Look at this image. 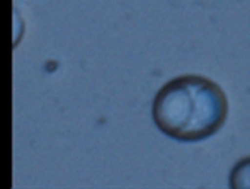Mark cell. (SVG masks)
Returning a JSON list of instances; mask_svg holds the SVG:
<instances>
[{"label":"cell","mask_w":250,"mask_h":189,"mask_svg":"<svg viewBox=\"0 0 250 189\" xmlns=\"http://www.w3.org/2000/svg\"><path fill=\"white\" fill-rule=\"evenodd\" d=\"M152 116L155 126L168 138L197 142L222 129L229 116V100L210 79L180 75L157 92Z\"/></svg>","instance_id":"obj_1"},{"label":"cell","mask_w":250,"mask_h":189,"mask_svg":"<svg viewBox=\"0 0 250 189\" xmlns=\"http://www.w3.org/2000/svg\"><path fill=\"white\" fill-rule=\"evenodd\" d=\"M229 183L232 188H250V158L242 159L233 166Z\"/></svg>","instance_id":"obj_2"}]
</instances>
